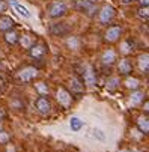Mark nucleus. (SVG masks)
<instances>
[{"mask_svg": "<svg viewBox=\"0 0 149 152\" xmlns=\"http://www.w3.org/2000/svg\"><path fill=\"white\" fill-rule=\"evenodd\" d=\"M130 101H131V104H133V105H137V104H140V102L143 101V94H142V92H137V91H134V92L131 94V96H130Z\"/></svg>", "mask_w": 149, "mask_h": 152, "instance_id": "obj_22", "label": "nucleus"}, {"mask_svg": "<svg viewBox=\"0 0 149 152\" xmlns=\"http://www.w3.org/2000/svg\"><path fill=\"white\" fill-rule=\"evenodd\" d=\"M118 56H116V51L115 50H105L101 56V62L104 65H107V66H110V65H113L116 62Z\"/></svg>", "mask_w": 149, "mask_h": 152, "instance_id": "obj_13", "label": "nucleus"}, {"mask_svg": "<svg viewBox=\"0 0 149 152\" xmlns=\"http://www.w3.org/2000/svg\"><path fill=\"white\" fill-rule=\"evenodd\" d=\"M3 39L6 41V44L15 45V44H18V41H20V35H18L14 29H11V30H6V32H5Z\"/></svg>", "mask_w": 149, "mask_h": 152, "instance_id": "obj_15", "label": "nucleus"}, {"mask_svg": "<svg viewBox=\"0 0 149 152\" xmlns=\"http://www.w3.org/2000/svg\"><path fill=\"white\" fill-rule=\"evenodd\" d=\"M137 17L142 20H149V6H140L137 9Z\"/></svg>", "mask_w": 149, "mask_h": 152, "instance_id": "obj_24", "label": "nucleus"}, {"mask_svg": "<svg viewBox=\"0 0 149 152\" xmlns=\"http://www.w3.org/2000/svg\"><path fill=\"white\" fill-rule=\"evenodd\" d=\"M69 86H71V91H72L74 94H83V91H84L83 81L78 80V78H72L71 83H69Z\"/></svg>", "mask_w": 149, "mask_h": 152, "instance_id": "obj_18", "label": "nucleus"}, {"mask_svg": "<svg viewBox=\"0 0 149 152\" xmlns=\"http://www.w3.org/2000/svg\"><path fill=\"white\" fill-rule=\"evenodd\" d=\"M139 84H140V81H139L137 78H134V77H130V75H126V78H125V86H126L128 89H131V91H137Z\"/></svg>", "mask_w": 149, "mask_h": 152, "instance_id": "obj_19", "label": "nucleus"}, {"mask_svg": "<svg viewBox=\"0 0 149 152\" xmlns=\"http://www.w3.org/2000/svg\"><path fill=\"white\" fill-rule=\"evenodd\" d=\"M0 131H2V124H0Z\"/></svg>", "mask_w": 149, "mask_h": 152, "instance_id": "obj_35", "label": "nucleus"}, {"mask_svg": "<svg viewBox=\"0 0 149 152\" xmlns=\"http://www.w3.org/2000/svg\"><path fill=\"white\" fill-rule=\"evenodd\" d=\"M118 152H131V151H128V149H122V151H118Z\"/></svg>", "mask_w": 149, "mask_h": 152, "instance_id": "obj_34", "label": "nucleus"}, {"mask_svg": "<svg viewBox=\"0 0 149 152\" xmlns=\"http://www.w3.org/2000/svg\"><path fill=\"white\" fill-rule=\"evenodd\" d=\"M0 69H2V62H0Z\"/></svg>", "mask_w": 149, "mask_h": 152, "instance_id": "obj_36", "label": "nucleus"}, {"mask_svg": "<svg viewBox=\"0 0 149 152\" xmlns=\"http://www.w3.org/2000/svg\"><path fill=\"white\" fill-rule=\"evenodd\" d=\"M15 23H14V20L8 15H2L0 17V30L2 32H6V30H11L14 29Z\"/></svg>", "mask_w": 149, "mask_h": 152, "instance_id": "obj_16", "label": "nucleus"}, {"mask_svg": "<svg viewBox=\"0 0 149 152\" xmlns=\"http://www.w3.org/2000/svg\"><path fill=\"white\" fill-rule=\"evenodd\" d=\"M38 69L36 68H33V66H26V68H23V69H20L18 72H17V78L20 80V81H23V83H29V81H32V80H35L36 77H38Z\"/></svg>", "mask_w": 149, "mask_h": 152, "instance_id": "obj_2", "label": "nucleus"}, {"mask_svg": "<svg viewBox=\"0 0 149 152\" xmlns=\"http://www.w3.org/2000/svg\"><path fill=\"white\" fill-rule=\"evenodd\" d=\"M68 45H69V47L77 48V45H78V41H75V39H68Z\"/></svg>", "mask_w": 149, "mask_h": 152, "instance_id": "obj_28", "label": "nucleus"}, {"mask_svg": "<svg viewBox=\"0 0 149 152\" xmlns=\"http://www.w3.org/2000/svg\"><path fill=\"white\" fill-rule=\"evenodd\" d=\"M9 5L12 6V9H14L18 15H21L23 18H30V12H29V9H27L24 5H21L18 0H9Z\"/></svg>", "mask_w": 149, "mask_h": 152, "instance_id": "obj_10", "label": "nucleus"}, {"mask_svg": "<svg viewBox=\"0 0 149 152\" xmlns=\"http://www.w3.org/2000/svg\"><path fill=\"white\" fill-rule=\"evenodd\" d=\"M83 83L89 84V86H95L96 84V75H95L92 68H86V69H84V72H83Z\"/></svg>", "mask_w": 149, "mask_h": 152, "instance_id": "obj_14", "label": "nucleus"}, {"mask_svg": "<svg viewBox=\"0 0 149 152\" xmlns=\"http://www.w3.org/2000/svg\"><path fill=\"white\" fill-rule=\"evenodd\" d=\"M122 36V27L121 26H110L104 33V39L107 42H116Z\"/></svg>", "mask_w": 149, "mask_h": 152, "instance_id": "obj_5", "label": "nucleus"}, {"mask_svg": "<svg viewBox=\"0 0 149 152\" xmlns=\"http://www.w3.org/2000/svg\"><path fill=\"white\" fill-rule=\"evenodd\" d=\"M122 3H125V5H128V3H133V2H136V0H121Z\"/></svg>", "mask_w": 149, "mask_h": 152, "instance_id": "obj_32", "label": "nucleus"}, {"mask_svg": "<svg viewBox=\"0 0 149 152\" xmlns=\"http://www.w3.org/2000/svg\"><path fill=\"white\" fill-rule=\"evenodd\" d=\"M35 88H36V91H38L39 94H42V95H45V94L48 92V88H47V84H45V83H38Z\"/></svg>", "mask_w": 149, "mask_h": 152, "instance_id": "obj_25", "label": "nucleus"}, {"mask_svg": "<svg viewBox=\"0 0 149 152\" xmlns=\"http://www.w3.org/2000/svg\"><path fill=\"white\" fill-rule=\"evenodd\" d=\"M118 71L122 75H130L133 72V63L130 59H122L118 65Z\"/></svg>", "mask_w": 149, "mask_h": 152, "instance_id": "obj_11", "label": "nucleus"}, {"mask_svg": "<svg viewBox=\"0 0 149 152\" xmlns=\"http://www.w3.org/2000/svg\"><path fill=\"white\" fill-rule=\"evenodd\" d=\"M69 126H71L72 131H80V129L83 128V121H81L80 118H71Z\"/></svg>", "mask_w": 149, "mask_h": 152, "instance_id": "obj_20", "label": "nucleus"}, {"mask_svg": "<svg viewBox=\"0 0 149 152\" xmlns=\"http://www.w3.org/2000/svg\"><path fill=\"white\" fill-rule=\"evenodd\" d=\"M56 98H57V101H59V104H60L62 107H68V105L72 102L71 94H69L66 89H63V88H59V89H57Z\"/></svg>", "mask_w": 149, "mask_h": 152, "instance_id": "obj_7", "label": "nucleus"}, {"mask_svg": "<svg viewBox=\"0 0 149 152\" xmlns=\"http://www.w3.org/2000/svg\"><path fill=\"white\" fill-rule=\"evenodd\" d=\"M137 128L143 134H149V118L148 116H140L137 118Z\"/></svg>", "mask_w": 149, "mask_h": 152, "instance_id": "obj_17", "label": "nucleus"}, {"mask_svg": "<svg viewBox=\"0 0 149 152\" xmlns=\"http://www.w3.org/2000/svg\"><path fill=\"white\" fill-rule=\"evenodd\" d=\"M35 107L36 110L41 113V115H48L51 112V102L48 101V98L45 96H39L36 101H35Z\"/></svg>", "mask_w": 149, "mask_h": 152, "instance_id": "obj_6", "label": "nucleus"}, {"mask_svg": "<svg viewBox=\"0 0 149 152\" xmlns=\"http://www.w3.org/2000/svg\"><path fill=\"white\" fill-rule=\"evenodd\" d=\"M140 3V6H149V0H137Z\"/></svg>", "mask_w": 149, "mask_h": 152, "instance_id": "obj_31", "label": "nucleus"}, {"mask_svg": "<svg viewBox=\"0 0 149 152\" xmlns=\"http://www.w3.org/2000/svg\"><path fill=\"white\" fill-rule=\"evenodd\" d=\"M6 9H8V3L5 2V0H0V14L6 12Z\"/></svg>", "mask_w": 149, "mask_h": 152, "instance_id": "obj_27", "label": "nucleus"}, {"mask_svg": "<svg viewBox=\"0 0 149 152\" xmlns=\"http://www.w3.org/2000/svg\"><path fill=\"white\" fill-rule=\"evenodd\" d=\"M66 12H68V6L63 2H54L48 8V15L51 18H60V17L65 15Z\"/></svg>", "mask_w": 149, "mask_h": 152, "instance_id": "obj_3", "label": "nucleus"}, {"mask_svg": "<svg viewBox=\"0 0 149 152\" xmlns=\"http://www.w3.org/2000/svg\"><path fill=\"white\" fill-rule=\"evenodd\" d=\"M20 44H21V47L23 48H30L32 45H33V41H32V38L29 36V35H24V36H20Z\"/></svg>", "mask_w": 149, "mask_h": 152, "instance_id": "obj_21", "label": "nucleus"}, {"mask_svg": "<svg viewBox=\"0 0 149 152\" xmlns=\"http://www.w3.org/2000/svg\"><path fill=\"white\" fill-rule=\"evenodd\" d=\"M143 112H145L146 115H149V101H145V104H143Z\"/></svg>", "mask_w": 149, "mask_h": 152, "instance_id": "obj_30", "label": "nucleus"}, {"mask_svg": "<svg viewBox=\"0 0 149 152\" xmlns=\"http://www.w3.org/2000/svg\"><path fill=\"white\" fill-rule=\"evenodd\" d=\"M9 142V134L5 133V131H0V143H8Z\"/></svg>", "mask_w": 149, "mask_h": 152, "instance_id": "obj_26", "label": "nucleus"}, {"mask_svg": "<svg viewBox=\"0 0 149 152\" xmlns=\"http://www.w3.org/2000/svg\"><path fill=\"white\" fill-rule=\"evenodd\" d=\"M77 9L86 15H93L96 12V3H93L92 0H80L77 2Z\"/></svg>", "mask_w": 149, "mask_h": 152, "instance_id": "obj_4", "label": "nucleus"}, {"mask_svg": "<svg viewBox=\"0 0 149 152\" xmlns=\"http://www.w3.org/2000/svg\"><path fill=\"white\" fill-rule=\"evenodd\" d=\"M122 51H123V53H125V51H126V53L130 51V44H128V42H123V44H122Z\"/></svg>", "mask_w": 149, "mask_h": 152, "instance_id": "obj_29", "label": "nucleus"}, {"mask_svg": "<svg viewBox=\"0 0 149 152\" xmlns=\"http://www.w3.org/2000/svg\"><path fill=\"white\" fill-rule=\"evenodd\" d=\"M2 118H5V112L2 110V108H0V119H2Z\"/></svg>", "mask_w": 149, "mask_h": 152, "instance_id": "obj_33", "label": "nucleus"}, {"mask_svg": "<svg viewBox=\"0 0 149 152\" xmlns=\"http://www.w3.org/2000/svg\"><path fill=\"white\" fill-rule=\"evenodd\" d=\"M115 15H116V11H115L113 6H110V5H104V6L101 8L99 14H98V20H99V23H101L102 26H107L110 21L115 18Z\"/></svg>", "mask_w": 149, "mask_h": 152, "instance_id": "obj_1", "label": "nucleus"}, {"mask_svg": "<svg viewBox=\"0 0 149 152\" xmlns=\"http://www.w3.org/2000/svg\"><path fill=\"white\" fill-rule=\"evenodd\" d=\"M119 84H121V80H119L118 77H110V78L107 80V89H110V91H116Z\"/></svg>", "mask_w": 149, "mask_h": 152, "instance_id": "obj_23", "label": "nucleus"}, {"mask_svg": "<svg viewBox=\"0 0 149 152\" xmlns=\"http://www.w3.org/2000/svg\"><path fill=\"white\" fill-rule=\"evenodd\" d=\"M137 66L139 69L143 72V74H148L149 72V53H143L139 56L137 59Z\"/></svg>", "mask_w": 149, "mask_h": 152, "instance_id": "obj_12", "label": "nucleus"}, {"mask_svg": "<svg viewBox=\"0 0 149 152\" xmlns=\"http://www.w3.org/2000/svg\"><path fill=\"white\" fill-rule=\"evenodd\" d=\"M50 32L54 35V36H65L71 32V27L66 24V23H56L50 27Z\"/></svg>", "mask_w": 149, "mask_h": 152, "instance_id": "obj_9", "label": "nucleus"}, {"mask_svg": "<svg viewBox=\"0 0 149 152\" xmlns=\"http://www.w3.org/2000/svg\"><path fill=\"white\" fill-rule=\"evenodd\" d=\"M45 53H47V47L44 45V44H41V42H38V44H33L30 48H29V54H30V57H33V59H42L45 56Z\"/></svg>", "mask_w": 149, "mask_h": 152, "instance_id": "obj_8", "label": "nucleus"}]
</instances>
